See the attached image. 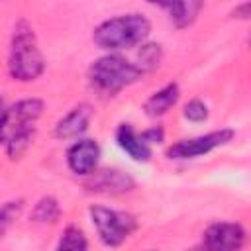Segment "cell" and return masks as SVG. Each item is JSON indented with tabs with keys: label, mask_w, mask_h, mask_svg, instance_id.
<instances>
[{
	"label": "cell",
	"mask_w": 251,
	"mask_h": 251,
	"mask_svg": "<svg viewBox=\"0 0 251 251\" xmlns=\"http://www.w3.org/2000/svg\"><path fill=\"white\" fill-rule=\"evenodd\" d=\"M43 100L22 98L6 108L0 120V145L10 159H20L31 145L35 124L43 114Z\"/></svg>",
	"instance_id": "cell-1"
},
{
	"label": "cell",
	"mask_w": 251,
	"mask_h": 251,
	"mask_svg": "<svg viewBox=\"0 0 251 251\" xmlns=\"http://www.w3.org/2000/svg\"><path fill=\"white\" fill-rule=\"evenodd\" d=\"M151 33V22L137 12L108 18L92 31V41L98 49L118 53L122 49L139 47Z\"/></svg>",
	"instance_id": "cell-2"
},
{
	"label": "cell",
	"mask_w": 251,
	"mask_h": 251,
	"mask_svg": "<svg viewBox=\"0 0 251 251\" xmlns=\"http://www.w3.org/2000/svg\"><path fill=\"white\" fill-rule=\"evenodd\" d=\"M45 71V59L39 49L35 31L27 20H18L10 39L8 73L14 80L31 82Z\"/></svg>",
	"instance_id": "cell-3"
},
{
	"label": "cell",
	"mask_w": 251,
	"mask_h": 251,
	"mask_svg": "<svg viewBox=\"0 0 251 251\" xmlns=\"http://www.w3.org/2000/svg\"><path fill=\"white\" fill-rule=\"evenodd\" d=\"M143 76V71L122 57L120 53H108L98 57L88 67V84L94 92L104 98H112L120 94L126 86L137 82Z\"/></svg>",
	"instance_id": "cell-4"
},
{
	"label": "cell",
	"mask_w": 251,
	"mask_h": 251,
	"mask_svg": "<svg viewBox=\"0 0 251 251\" xmlns=\"http://www.w3.org/2000/svg\"><path fill=\"white\" fill-rule=\"evenodd\" d=\"M88 216L92 226L96 227L100 241L106 247H120L137 229V218L124 210L92 204L88 208Z\"/></svg>",
	"instance_id": "cell-5"
},
{
	"label": "cell",
	"mask_w": 251,
	"mask_h": 251,
	"mask_svg": "<svg viewBox=\"0 0 251 251\" xmlns=\"http://www.w3.org/2000/svg\"><path fill=\"white\" fill-rule=\"evenodd\" d=\"M235 137V131L231 127H220L196 137H188V139H178L173 145L167 147L165 155L167 159L173 161H188V159H196L202 155H208L210 151L227 145L231 139Z\"/></svg>",
	"instance_id": "cell-6"
},
{
	"label": "cell",
	"mask_w": 251,
	"mask_h": 251,
	"mask_svg": "<svg viewBox=\"0 0 251 251\" xmlns=\"http://www.w3.org/2000/svg\"><path fill=\"white\" fill-rule=\"evenodd\" d=\"M247 231L237 222H214L202 233L204 251H243Z\"/></svg>",
	"instance_id": "cell-7"
},
{
	"label": "cell",
	"mask_w": 251,
	"mask_h": 251,
	"mask_svg": "<svg viewBox=\"0 0 251 251\" xmlns=\"http://www.w3.org/2000/svg\"><path fill=\"white\" fill-rule=\"evenodd\" d=\"M100 145L96 139L90 137H78L69 149H67V167L76 176H90L100 161Z\"/></svg>",
	"instance_id": "cell-8"
},
{
	"label": "cell",
	"mask_w": 251,
	"mask_h": 251,
	"mask_svg": "<svg viewBox=\"0 0 251 251\" xmlns=\"http://www.w3.org/2000/svg\"><path fill=\"white\" fill-rule=\"evenodd\" d=\"M90 192H100V194H124L129 192L135 186V180L118 169H104V171H94L86 184Z\"/></svg>",
	"instance_id": "cell-9"
},
{
	"label": "cell",
	"mask_w": 251,
	"mask_h": 251,
	"mask_svg": "<svg viewBox=\"0 0 251 251\" xmlns=\"http://www.w3.org/2000/svg\"><path fill=\"white\" fill-rule=\"evenodd\" d=\"M90 120H92V108L88 104H78L55 124L53 135L57 139H78L88 129Z\"/></svg>",
	"instance_id": "cell-10"
},
{
	"label": "cell",
	"mask_w": 251,
	"mask_h": 251,
	"mask_svg": "<svg viewBox=\"0 0 251 251\" xmlns=\"http://www.w3.org/2000/svg\"><path fill=\"white\" fill-rule=\"evenodd\" d=\"M116 143H118V147L124 153H127L137 163H147L153 157L151 147H147L141 141L139 133L133 129L131 124H120L118 126V129H116Z\"/></svg>",
	"instance_id": "cell-11"
},
{
	"label": "cell",
	"mask_w": 251,
	"mask_h": 251,
	"mask_svg": "<svg viewBox=\"0 0 251 251\" xmlns=\"http://www.w3.org/2000/svg\"><path fill=\"white\" fill-rule=\"evenodd\" d=\"M178 96H180L178 84H176V82H169V84H165L163 88L155 90V92L143 102V112H145L149 118H161V116H165V114L178 102Z\"/></svg>",
	"instance_id": "cell-12"
},
{
	"label": "cell",
	"mask_w": 251,
	"mask_h": 251,
	"mask_svg": "<svg viewBox=\"0 0 251 251\" xmlns=\"http://www.w3.org/2000/svg\"><path fill=\"white\" fill-rule=\"evenodd\" d=\"M161 10H165L169 14V20L173 22L175 27L184 29L188 27L200 14L202 10V2L198 0H184V2H161L157 4Z\"/></svg>",
	"instance_id": "cell-13"
},
{
	"label": "cell",
	"mask_w": 251,
	"mask_h": 251,
	"mask_svg": "<svg viewBox=\"0 0 251 251\" xmlns=\"http://www.w3.org/2000/svg\"><path fill=\"white\" fill-rule=\"evenodd\" d=\"M33 222L37 224H55L59 218H61V206H59V200L53 198V196H43L35 202L33 210H31V216H29Z\"/></svg>",
	"instance_id": "cell-14"
},
{
	"label": "cell",
	"mask_w": 251,
	"mask_h": 251,
	"mask_svg": "<svg viewBox=\"0 0 251 251\" xmlns=\"http://www.w3.org/2000/svg\"><path fill=\"white\" fill-rule=\"evenodd\" d=\"M55 251H88V239L78 226H67L57 241Z\"/></svg>",
	"instance_id": "cell-15"
},
{
	"label": "cell",
	"mask_w": 251,
	"mask_h": 251,
	"mask_svg": "<svg viewBox=\"0 0 251 251\" xmlns=\"http://www.w3.org/2000/svg\"><path fill=\"white\" fill-rule=\"evenodd\" d=\"M161 57H163V49H161L159 43H141L139 45V53H137V61L139 63H135V65L145 75L147 71H153L155 67H159Z\"/></svg>",
	"instance_id": "cell-16"
},
{
	"label": "cell",
	"mask_w": 251,
	"mask_h": 251,
	"mask_svg": "<svg viewBox=\"0 0 251 251\" xmlns=\"http://www.w3.org/2000/svg\"><path fill=\"white\" fill-rule=\"evenodd\" d=\"M22 210H24V200H8L0 204V239L6 235L12 224L20 218Z\"/></svg>",
	"instance_id": "cell-17"
},
{
	"label": "cell",
	"mask_w": 251,
	"mask_h": 251,
	"mask_svg": "<svg viewBox=\"0 0 251 251\" xmlns=\"http://www.w3.org/2000/svg\"><path fill=\"white\" fill-rule=\"evenodd\" d=\"M208 106L200 100V98H192L184 104L182 108V116L188 120V122H194V124H200L204 120H208Z\"/></svg>",
	"instance_id": "cell-18"
},
{
	"label": "cell",
	"mask_w": 251,
	"mask_h": 251,
	"mask_svg": "<svg viewBox=\"0 0 251 251\" xmlns=\"http://www.w3.org/2000/svg\"><path fill=\"white\" fill-rule=\"evenodd\" d=\"M139 137H141V141H143L147 147H151L153 143H161V141L165 139V129H163L161 126H151V127L143 129V131L139 133Z\"/></svg>",
	"instance_id": "cell-19"
},
{
	"label": "cell",
	"mask_w": 251,
	"mask_h": 251,
	"mask_svg": "<svg viewBox=\"0 0 251 251\" xmlns=\"http://www.w3.org/2000/svg\"><path fill=\"white\" fill-rule=\"evenodd\" d=\"M233 16L239 18V20H249V16H251V4H249V2H243V4L235 6Z\"/></svg>",
	"instance_id": "cell-20"
},
{
	"label": "cell",
	"mask_w": 251,
	"mask_h": 251,
	"mask_svg": "<svg viewBox=\"0 0 251 251\" xmlns=\"http://www.w3.org/2000/svg\"><path fill=\"white\" fill-rule=\"evenodd\" d=\"M4 112H6V108H4V102H2V98H0V120H2Z\"/></svg>",
	"instance_id": "cell-21"
}]
</instances>
